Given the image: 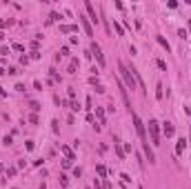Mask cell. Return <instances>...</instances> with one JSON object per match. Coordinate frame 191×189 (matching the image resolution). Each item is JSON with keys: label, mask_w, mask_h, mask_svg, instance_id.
<instances>
[{"label": "cell", "mask_w": 191, "mask_h": 189, "mask_svg": "<svg viewBox=\"0 0 191 189\" xmlns=\"http://www.w3.org/2000/svg\"><path fill=\"white\" fill-rule=\"evenodd\" d=\"M118 71H120V80H122V85L127 87V89H136L138 87V82H136V78H133V74H131V69L120 60L118 62Z\"/></svg>", "instance_id": "1"}, {"label": "cell", "mask_w": 191, "mask_h": 189, "mask_svg": "<svg viewBox=\"0 0 191 189\" xmlns=\"http://www.w3.org/2000/svg\"><path fill=\"white\" fill-rule=\"evenodd\" d=\"M131 120H133V127H136V134L140 136V140L147 143V123H142V118L136 111H131Z\"/></svg>", "instance_id": "2"}, {"label": "cell", "mask_w": 191, "mask_h": 189, "mask_svg": "<svg viewBox=\"0 0 191 189\" xmlns=\"http://www.w3.org/2000/svg\"><path fill=\"white\" fill-rule=\"evenodd\" d=\"M147 127H149V136H151V143L158 147V145H162L160 143V123L156 120V118H151V120L147 123Z\"/></svg>", "instance_id": "3"}, {"label": "cell", "mask_w": 191, "mask_h": 189, "mask_svg": "<svg viewBox=\"0 0 191 189\" xmlns=\"http://www.w3.org/2000/svg\"><path fill=\"white\" fill-rule=\"evenodd\" d=\"M91 56H96V60H98V65L100 67H105V54H102V49H100V45L98 42H91Z\"/></svg>", "instance_id": "4"}, {"label": "cell", "mask_w": 191, "mask_h": 189, "mask_svg": "<svg viewBox=\"0 0 191 189\" xmlns=\"http://www.w3.org/2000/svg\"><path fill=\"white\" fill-rule=\"evenodd\" d=\"M85 9H87V18H89V22H91V25H96V22H98V16H96V7L89 3V0H87V3H85Z\"/></svg>", "instance_id": "5"}, {"label": "cell", "mask_w": 191, "mask_h": 189, "mask_svg": "<svg viewBox=\"0 0 191 189\" xmlns=\"http://www.w3.org/2000/svg\"><path fill=\"white\" fill-rule=\"evenodd\" d=\"M113 147H116V156L120 158V160H125V147H122V143H120V138H118V136H113Z\"/></svg>", "instance_id": "6"}, {"label": "cell", "mask_w": 191, "mask_h": 189, "mask_svg": "<svg viewBox=\"0 0 191 189\" xmlns=\"http://www.w3.org/2000/svg\"><path fill=\"white\" fill-rule=\"evenodd\" d=\"M78 20H80V25H82V29L87 31V36H93V25L89 22V18L87 16H78Z\"/></svg>", "instance_id": "7"}, {"label": "cell", "mask_w": 191, "mask_h": 189, "mask_svg": "<svg viewBox=\"0 0 191 189\" xmlns=\"http://www.w3.org/2000/svg\"><path fill=\"white\" fill-rule=\"evenodd\" d=\"M142 151H145V158L149 160V165L156 162V154H153V149L149 147V143H142Z\"/></svg>", "instance_id": "8"}, {"label": "cell", "mask_w": 191, "mask_h": 189, "mask_svg": "<svg viewBox=\"0 0 191 189\" xmlns=\"http://www.w3.org/2000/svg\"><path fill=\"white\" fill-rule=\"evenodd\" d=\"M184 149H187V140H184V138H178V140H176V156H182Z\"/></svg>", "instance_id": "9"}, {"label": "cell", "mask_w": 191, "mask_h": 189, "mask_svg": "<svg viewBox=\"0 0 191 189\" xmlns=\"http://www.w3.org/2000/svg\"><path fill=\"white\" fill-rule=\"evenodd\" d=\"M162 129H164V136H167V138H171V136L176 134V127H173V123H164V127H162Z\"/></svg>", "instance_id": "10"}, {"label": "cell", "mask_w": 191, "mask_h": 189, "mask_svg": "<svg viewBox=\"0 0 191 189\" xmlns=\"http://www.w3.org/2000/svg\"><path fill=\"white\" fill-rule=\"evenodd\" d=\"M156 40H158V45L162 47V49L171 51V45H169V40H167V38H162V36H156Z\"/></svg>", "instance_id": "11"}, {"label": "cell", "mask_w": 191, "mask_h": 189, "mask_svg": "<svg viewBox=\"0 0 191 189\" xmlns=\"http://www.w3.org/2000/svg\"><path fill=\"white\" fill-rule=\"evenodd\" d=\"M96 116H98V120H100V127H102V125H107V118H105V109H102V107L96 109Z\"/></svg>", "instance_id": "12"}, {"label": "cell", "mask_w": 191, "mask_h": 189, "mask_svg": "<svg viewBox=\"0 0 191 189\" xmlns=\"http://www.w3.org/2000/svg\"><path fill=\"white\" fill-rule=\"evenodd\" d=\"M60 31L62 34H71V31H78V27L76 25H60Z\"/></svg>", "instance_id": "13"}, {"label": "cell", "mask_w": 191, "mask_h": 189, "mask_svg": "<svg viewBox=\"0 0 191 189\" xmlns=\"http://www.w3.org/2000/svg\"><path fill=\"white\" fill-rule=\"evenodd\" d=\"M162 89H164L162 82H158V85H156V98H158V100H162V96H164V91H162Z\"/></svg>", "instance_id": "14"}, {"label": "cell", "mask_w": 191, "mask_h": 189, "mask_svg": "<svg viewBox=\"0 0 191 189\" xmlns=\"http://www.w3.org/2000/svg\"><path fill=\"white\" fill-rule=\"evenodd\" d=\"M62 154L67 156V160H76V154H74V151H71L69 147H62Z\"/></svg>", "instance_id": "15"}, {"label": "cell", "mask_w": 191, "mask_h": 189, "mask_svg": "<svg viewBox=\"0 0 191 189\" xmlns=\"http://www.w3.org/2000/svg\"><path fill=\"white\" fill-rule=\"evenodd\" d=\"M76 69H78V58H74V60L69 62V69H67V71H69V74H76Z\"/></svg>", "instance_id": "16"}, {"label": "cell", "mask_w": 191, "mask_h": 189, "mask_svg": "<svg viewBox=\"0 0 191 189\" xmlns=\"http://www.w3.org/2000/svg\"><path fill=\"white\" fill-rule=\"evenodd\" d=\"M96 171H98V176H100V178H105V176H107V167H105V165H96Z\"/></svg>", "instance_id": "17"}, {"label": "cell", "mask_w": 191, "mask_h": 189, "mask_svg": "<svg viewBox=\"0 0 191 189\" xmlns=\"http://www.w3.org/2000/svg\"><path fill=\"white\" fill-rule=\"evenodd\" d=\"M67 185H69V178H67V176L62 174V176H60V189H65Z\"/></svg>", "instance_id": "18"}, {"label": "cell", "mask_w": 191, "mask_h": 189, "mask_svg": "<svg viewBox=\"0 0 191 189\" xmlns=\"http://www.w3.org/2000/svg\"><path fill=\"white\" fill-rule=\"evenodd\" d=\"M156 65L162 69V71H167V62H164V60H160V58H158V60H156Z\"/></svg>", "instance_id": "19"}, {"label": "cell", "mask_w": 191, "mask_h": 189, "mask_svg": "<svg viewBox=\"0 0 191 189\" xmlns=\"http://www.w3.org/2000/svg\"><path fill=\"white\" fill-rule=\"evenodd\" d=\"M113 27H116V34H118V36H122V34H125V29L118 25V22H113Z\"/></svg>", "instance_id": "20"}, {"label": "cell", "mask_w": 191, "mask_h": 189, "mask_svg": "<svg viewBox=\"0 0 191 189\" xmlns=\"http://www.w3.org/2000/svg\"><path fill=\"white\" fill-rule=\"evenodd\" d=\"M60 18H62V16H60V13H56V11H54V13H51V16H49V22H56V20H60Z\"/></svg>", "instance_id": "21"}, {"label": "cell", "mask_w": 191, "mask_h": 189, "mask_svg": "<svg viewBox=\"0 0 191 189\" xmlns=\"http://www.w3.org/2000/svg\"><path fill=\"white\" fill-rule=\"evenodd\" d=\"M67 93H69V98H76V89H74V87H69Z\"/></svg>", "instance_id": "22"}, {"label": "cell", "mask_w": 191, "mask_h": 189, "mask_svg": "<svg viewBox=\"0 0 191 189\" xmlns=\"http://www.w3.org/2000/svg\"><path fill=\"white\" fill-rule=\"evenodd\" d=\"M29 105H31V109H34V111H40V105H38V102H36V100H31V102H29Z\"/></svg>", "instance_id": "23"}, {"label": "cell", "mask_w": 191, "mask_h": 189, "mask_svg": "<svg viewBox=\"0 0 191 189\" xmlns=\"http://www.w3.org/2000/svg\"><path fill=\"white\" fill-rule=\"evenodd\" d=\"M16 171H18V169H16V167H9V169H7V176H9V178H11V176H16Z\"/></svg>", "instance_id": "24"}, {"label": "cell", "mask_w": 191, "mask_h": 189, "mask_svg": "<svg viewBox=\"0 0 191 189\" xmlns=\"http://www.w3.org/2000/svg\"><path fill=\"white\" fill-rule=\"evenodd\" d=\"M74 176L80 178V176H82V169H80V167H74Z\"/></svg>", "instance_id": "25"}, {"label": "cell", "mask_w": 191, "mask_h": 189, "mask_svg": "<svg viewBox=\"0 0 191 189\" xmlns=\"http://www.w3.org/2000/svg\"><path fill=\"white\" fill-rule=\"evenodd\" d=\"M93 189H102V182H100L98 178H96V180H93Z\"/></svg>", "instance_id": "26"}, {"label": "cell", "mask_w": 191, "mask_h": 189, "mask_svg": "<svg viewBox=\"0 0 191 189\" xmlns=\"http://www.w3.org/2000/svg\"><path fill=\"white\" fill-rule=\"evenodd\" d=\"M102 189H111V185H109V182L105 180V185H102Z\"/></svg>", "instance_id": "27"}, {"label": "cell", "mask_w": 191, "mask_h": 189, "mask_svg": "<svg viewBox=\"0 0 191 189\" xmlns=\"http://www.w3.org/2000/svg\"><path fill=\"white\" fill-rule=\"evenodd\" d=\"M189 31H191V20H189Z\"/></svg>", "instance_id": "28"}, {"label": "cell", "mask_w": 191, "mask_h": 189, "mask_svg": "<svg viewBox=\"0 0 191 189\" xmlns=\"http://www.w3.org/2000/svg\"><path fill=\"white\" fill-rule=\"evenodd\" d=\"M140 189H142V187H140Z\"/></svg>", "instance_id": "29"}]
</instances>
